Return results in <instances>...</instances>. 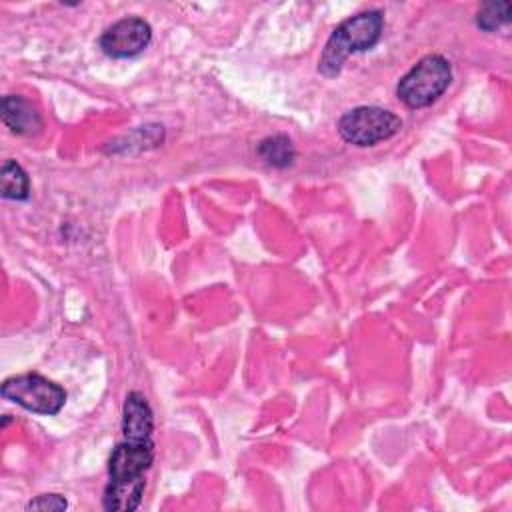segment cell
<instances>
[{
    "label": "cell",
    "mask_w": 512,
    "mask_h": 512,
    "mask_svg": "<svg viewBox=\"0 0 512 512\" xmlns=\"http://www.w3.org/2000/svg\"><path fill=\"white\" fill-rule=\"evenodd\" d=\"M2 396L28 412L54 416L66 404V390L34 372L10 376L2 382Z\"/></svg>",
    "instance_id": "obj_4"
},
{
    "label": "cell",
    "mask_w": 512,
    "mask_h": 512,
    "mask_svg": "<svg viewBox=\"0 0 512 512\" xmlns=\"http://www.w3.org/2000/svg\"><path fill=\"white\" fill-rule=\"evenodd\" d=\"M68 506L66 498L60 494H42L28 502V510H64Z\"/></svg>",
    "instance_id": "obj_12"
},
{
    "label": "cell",
    "mask_w": 512,
    "mask_h": 512,
    "mask_svg": "<svg viewBox=\"0 0 512 512\" xmlns=\"http://www.w3.org/2000/svg\"><path fill=\"white\" fill-rule=\"evenodd\" d=\"M154 414L146 396L138 390L126 394L122 404V436L126 438H152Z\"/></svg>",
    "instance_id": "obj_8"
},
{
    "label": "cell",
    "mask_w": 512,
    "mask_h": 512,
    "mask_svg": "<svg viewBox=\"0 0 512 512\" xmlns=\"http://www.w3.org/2000/svg\"><path fill=\"white\" fill-rule=\"evenodd\" d=\"M400 128V116L380 106H356L344 112L338 120V134L342 140L358 148L376 146L398 134Z\"/></svg>",
    "instance_id": "obj_3"
},
{
    "label": "cell",
    "mask_w": 512,
    "mask_h": 512,
    "mask_svg": "<svg viewBox=\"0 0 512 512\" xmlns=\"http://www.w3.org/2000/svg\"><path fill=\"white\" fill-rule=\"evenodd\" d=\"M2 122L18 136H34L44 126L38 108L18 94H6L2 98Z\"/></svg>",
    "instance_id": "obj_7"
},
{
    "label": "cell",
    "mask_w": 512,
    "mask_h": 512,
    "mask_svg": "<svg viewBox=\"0 0 512 512\" xmlns=\"http://www.w3.org/2000/svg\"><path fill=\"white\" fill-rule=\"evenodd\" d=\"M258 156L272 168H288L292 166L294 158H296V148L294 142L286 136V134H272L266 136L264 140H260L258 148H256Z\"/></svg>",
    "instance_id": "obj_9"
},
{
    "label": "cell",
    "mask_w": 512,
    "mask_h": 512,
    "mask_svg": "<svg viewBox=\"0 0 512 512\" xmlns=\"http://www.w3.org/2000/svg\"><path fill=\"white\" fill-rule=\"evenodd\" d=\"M452 82V66L440 54L420 58L398 82L396 94L410 110L434 104Z\"/></svg>",
    "instance_id": "obj_2"
},
{
    "label": "cell",
    "mask_w": 512,
    "mask_h": 512,
    "mask_svg": "<svg viewBox=\"0 0 512 512\" xmlns=\"http://www.w3.org/2000/svg\"><path fill=\"white\" fill-rule=\"evenodd\" d=\"M154 462L152 438H126L116 444L108 458V482L146 484V472Z\"/></svg>",
    "instance_id": "obj_5"
},
{
    "label": "cell",
    "mask_w": 512,
    "mask_h": 512,
    "mask_svg": "<svg viewBox=\"0 0 512 512\" xmlns=\"http://www.w3.org/2000/svg\"><path fill=\"white\" fill-rule=\"evenodd\" d=\"M152 28L144 18L126 16L114 22L100 36V48L110 58H132L148 48Z\"/></svg>",
    "instance_id": "obj_6"
},
{
    "label": "cell",
    "mask_w": 512,
    "mask_h": 512,
    "mask_svg": "<svg viewBox=\"0 0 512 512\" xmlns=\"http://www.w3.org/2000/svg\"><path fill=\"white\" fill-rule=\"evenodd\" d=\"M510 14H512V4L510 2H506V0L486 2L478 8L476 24H478V28H482L486 32H492V30L508 24Z\"/></svg>",
    "instance_id": "obj_11"
},
{
    "label": "cell",
    "mask_w": 512,
    "mask_h": 512,
    "mask_svg": "<svg viewBox=\"0 0 512 512\" xmlns=\"http://www.w3.org/2000/svg\"><path fill=\"white\" fill-rule=\"evenodd\" d=\"M0 194L6 200H26L30 196V180L16 160H4L0 168Z\"/></svg>",
    "instance_id": "obj_10"
},
{
    "label": "cell",
    "mask_w": 512,
    "mask_h": 512,
    "mask_svg": "<svg viewBox=\"0 0 512 512\" xmlns=\"http://www.w3.org/2000/svg\"><path fill=\"white\" fill-rule=\"evenodd\" d=\"M384 32V14L380 10H366L340 22L324 44L318 70L326 78L340 74L342 64L350 54L370 50Z\"/></svg>",
    "instance_id": "obj_1"
}]
</instances>
